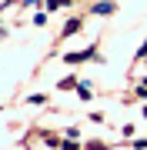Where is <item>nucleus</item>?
Masks as SVG:
<instances>
[{"label":"nucleus","mask_w":147,"mask_h":150,"mask_svg":"<svg viewBox=\"0 0 147 150\" xmlns=\"http://www.w3.org/2000/svg\"><path fill=\"white\" fill-rule=\"evenodd\" d=\"M23 4H27V7H37V4H40V0H23Z\"/></svg>","instance_id":"6e6552de"},{"label":"nucleus","mask_w":147,"mask_h":150,"mask_svg":"<svg viewBox=\"0 0 147 150\" xmlns=\"http://www.w3.org/2000/svg\"><path fill=\"white\" fill-rule=\"evenodd\" d=\"M80 27H84V20H80V17L67 20V23H64V37H74V33H80Z\"/></svg>","instance_id":"7ed1b4c3"},{"label":"nucleus","mask_w":147,"mask_h":150,"mask_svg":"<svg viewBox=\"0 0 147 150\" xmlns=\"http://www.w3.org/2000/svg\"><path fill=\"white\" fill-rule=\"evenodd\" d=\"M134 147L137 150H147V140H134Z\"/></svg>","instance_id":"0eeeda50"},{"label":"nucleus","mask_w":147,"mask_h":150,"mask_svg":"<svg viewBox=\"0 0 147 150\" xmlns=\"http://www.w3.org/2000/svg\"><path fill=\"white\" fill-rule=\"evenodd\" d=\"M90 10H94V13H100V17H107V13H114V10H117V4H114V0H100V4H94Z\"/></svg>","instance_id":"f03ea898"},{"label":"nucleus","mask_w":147,"mask_h":150,"mask_svg":"<svg viewBox=\"0 0 147 150\" xmlns=\"http://www.w3.org/2000/svg\"><path fill=\"white\" fill-rule=\"evenodd\" d=\"M144 57H147V40L141 43V47H137V60H144Z\"/></svg>","instance_id":"423d86ee"},{"label":"nucleus","mask_w":147,"mask_h":150,"mask_svg":"<svg viewBox=\"0 0 147 150\" xmlns=\"http://www.w3.org/2000/svg\"><path fill=\"white\" fill-rule=\"evenodd\" d=\"M57 87H60V90H74V87H77V77H64Z\"/></svg>","instance_id":"20e7f679"},{"label":"nucleus","mask_w":147,"mask_h":150,"mask_svg":"<svg viewBox=\"0 0 147 150\" xmlns=\"http://www.w3.org/2000/svg\"><path fill=\"white\" fill-rule=\"evenodd\" d=\"M94 54H97V47H87V50H70V54H64L67 64H84V60H90Z\"/></svg>","instance_id":"f257e3e1"},{"label":"nucleus","mask_w":147,"mask_h":150,"mask_svg":"<svg viewBox=\"0 0 147 150\" xmlns=\"http://www.w3.org/2000/svg\"><path fill=\"white\" fill-rule=\"evenodd\" d=\"M70 0H47V10H60V7H67Z\"/></svg>","instance_id":"39448f33"}]
</instances>
